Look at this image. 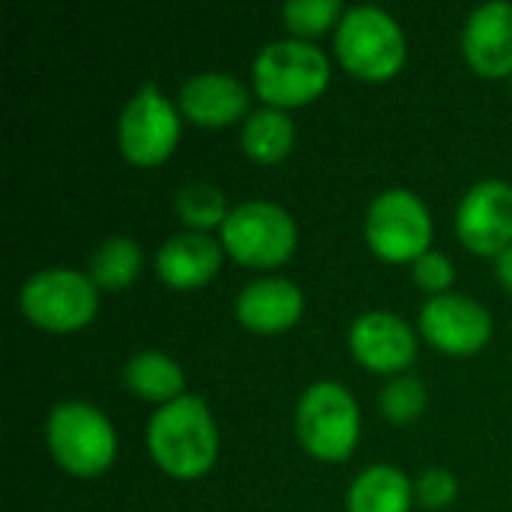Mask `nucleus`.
I'll return each instance as SVG.
<instances>
[{"instance_id": "423d86ee", "label": "nucleus", "mask_w": 512, "mask_h": 512, "mask_svg": "<svg viewBox=\"0 0 512 512\" xmlns=\"http://www.w3.org/2000/svg\"><path fill=\"white\" fill-rule=\"evenodd\" d=\"M21 315L48 333H75L99 312V288L72 267H45L24 279L18 291Z\"/></svg>"}, {"instance_id": "f257e3e1", "label": "nucleus", "mask_w": 512, "mask_h": 512, "mask_svg": "<svg viewBox=\"0 0 512 512\" xmlns=\"http://www.w3.org/2000/svg\"><path fill=\"white\" fill-rule=\"evenodd\" d=\"M147 450L174 480H198L219 459V429L201 396H180L159 405L147 423Z\"/></svg>"}, {"instance_id": "6ab92c4d", "label": "nucleus", "mask_w": 512, "mask_h": 512, "mask_svg": "<svg viewBox=\"0 0 512 512\" xmlns=\"http://www.w3.org/2000/svg\"><path fill=\"white\" fill-rule=\"evenodd\" d=\"M297 141V126L288 111L261 105L246 114L240 126V147L243 153L258 165H276L282 162Z\"/></svg>"}, {"instance_id": "5701e85b", "label": "nucleus", "mask_w": 512, "mask_h": 512, "mask_svg": "<svg viewBox=\"0 0 512 512\" xmlns=\"http://www.w3.org/2000/svg\"><path fill=\"white\" fill-rule=\"evenodd\" d=\"M342 3L339 0H288L282 3V21L297 39H312L342 18Z\"/></svg>"}, {"instance_id": "393cba45", "label": "nucleus", "mask_w": 512, "mask_h": 512, "mask_svg": "<svg viewBox=\"0 0 512 512\" xmlns=\"http://www.w3.org/2000/svg\"><path fill=\"white\" fill-rule=\"evenodd\" d=\"M459 495V483L447 468H426L414 477V498L426 510H447Z\"/></svg>"}, {"instance_id": "9d476101", "label": "nucleus", "mask_w": 512, "mask_h": 512, "mask_svg": "<svg viewBox=\"0 0 512 512\" xmlns=\"http://www.w3.org/2000/svg\"><path fill=\"white\" fill-rule=\"evenodd\" d=\"M420 333L426 342L453 357H471L483 351L495 333V321L489 309L465 294H441L429 297L420 309Z\"/></svg>"}, {"instance_id": "412c9836", "label": "nucleus", "mask_w": 512, "mask_h": 512, "mask_svg": "<svg viewBox=\"0 0 512 512\" xmlns=\"http://www.w3.org/2000/svg\"><path fill=\"white\" fill-rule=\"evenodd\" d=\"M174 207H177V216L183 219V225L189 231H207V234H210V228H222V222L231 213V207L225 201V192L216 183H207V180L183 183L177 189Z\"/></svg>"}, {"instance_id": "9b49d317", "label": "nucleus", "mask_w": 512, "mask_h": 512, "mask_svg": "<svg viewBox=\"0 0 512 512\" xmlns=\"http://www.w3.org/2000/svg\"><path fill=\"white\" fill-rule=\"evenodd\" d=\"M456 237L492 258L512 246V183L498 177L474 183L456 207Z\"/></svg>"}, {"instance_id": "0eeeda50", "label": "nucleus", "mask_w": 512, "mask_h": 512, "mask_svg": "<svg viewBox=\"0 0 512 512\" xmlns=\"http://www.w3.org/2000/svg\"><path fill=\"white\" fill-rule=\"evenodd\" d=\"M219 240L234 261L255 270H273L294 255L297 222L282 204L252 198L231 207L219 228Z\"/></svg>"}, {"instance_id": "20e7f679", "label": "nucleus", "mask_w": 512, "mask_h": 512, "mask_svg": "<svg viewBox=\"0 0 512 512\" xmlns=\"http://www.w3.org/2000/svg\"><path fill=\"white\" fill-rule=\"evenodd\" d=\"M45 447L66 474L96 480L117 459V432L96 405L66 399L45 417Z\"/></svg>"}, {"instance_id": "ddd939ff", "label": "nucleus", "mask_w": 512, "mask_h": 512, "mask_svg": "<svg viewBox=\"0 0 512 512\" xmlns=\"http://www.w3.org/2000/svg\"><path fill=\"white\" fill-rule=\"evenodd\" d=\"M462 54L483 78L512 75V3L489 0L471 9L462 27Z\"/></svg>"}, {"instance_id": "4468645a", "label": "nucleus", "mask_w": 512, "mask_h": 512, "mask_svg": "<svg viewBox=\"0 0 512 512\" xmlns=\"http://www.w3.org/2000/svg\"><path fill=\"white\" fill-rule=\"evenodd\" d=\"M177 108L186 120L204 129H222L237 123L249 108V87L222 69L195 72L180 84Z\"/></svg>"}, {"instance_id": "7ed1b4c3", "label": "nucleus", "mask_w": 512, "mask_h": 512, "mask_svg": "<svg viewBox=\"0 0 512 512\" xmlns=\"http://www.w3.org/2000/svg\"><path fill=\"white\" fill-rule=\"evenodd\" d=\"M336 57L363 81H390L408 60V36L384 6H348L336 24Z\"/></svg>"}, {"instance_id": "a878e982", "label": "nucleus", "mask_w": 512, "mask_h": 512, "mask_svg": "<svg viewBox=\"0 0 512 512\" xmlns=\"http://www.w3.org/2000/svg\"><path fill=\"white\" fill-rule=\"evenodd\" d=\"M495 276H498V282L512 294V246H507V249L495 258Z\"/></svg>"}, {"instance_id": "bb28decb", "label": "nucleus", "mask_w": 512, "mask_h": 512, "mask_svg": "<svg viewBox=\"0 0 512 512\" xmlns=\"http://www.w3.org/2000/svg\"><path fill=\"white\" fill-rule=\"evenodd\" d=\"M510 93H512V75H510Z\"/></svg>"}, {"instance_id": "b1692460", "label": "nucleus", "mask_w": 512, "mask_h": 512, "mask_svg": "<svg viewBox=\"0 0 512 512\" xmlns=\"http://www.w3.org/2000/svg\"><path fill=\"white\" fill-rule=\"evenodd\" d=\"M411 276H414L417 288H423L429 297H441V294H450V288L456 282V264L450 261L447 252L429 249L411 264Z\"/></svg>"}, {"instance_id": "4be33fe9", "label": "nucleus", "mask_w": 512, "mask_h": 512, "mask_svg": "<svg viewBox=\"0 0 512 512\" xmlns=\"http://www.w3.org/2000/svg\"><path fill=\"white\" fill-rule=\"evenodd\" d=\"M426 402H429V390L426 384L417 378V375H393L381 393H378V408L381 414L396 423V426H405V423H414L423 411H426Z\"/></svg>"}, {"instance_id": "f8f14e48", "label": "nucleus", "mask_w": 512, "mask_h": 512, "mask_svg": "<svg viewBox=\"0 0 512 512\" xmlns=\"http://www.w3.org/2000/svg\"><path fill=\"white\" fill-rule=\"evenodd\" d=\"M348 348L363 369L378 375H402L417 357V336L402 315L369 309L351 321Z\"/></svg>"}, {"instance_id": "aec40b11", "label": "nucleus", "mask_w": 512, "mask_h": 512, "mask_svg": "<svg viewBox=\"0 0 512 512\" xmlns=\"http://www.w3.org/2000/svg\"><path fill=\"white\" fill-rule=\"evenodd\" d=\"M144 264V252L138 246V240L126 237V234H114L105 237L87 258V276L93 279V285L99 291H126Z\"/></svg>"}, {"instance_id": "6e6552de", "label": "nucleus", "mask_w": 512, "mask_h": 512, "mask_svg": "<svg viewBox=\"0 0 512 512\" xmlns=\"http://www.w3.org/2000/svg\"><path fill=\"white\" fill-rule=\"evenodd\" d=\"M363 234L381 261L414 264L423 252L432 249L435 222L417 192L393 186L372 198L363 219Z\"/></svg>"}, {"instance_id": "dca6fc26", "label": "nucleus", "mask_w": 512, "mask_h": 512, "mask_svg": "<svg viewBox=\"0 0 512 512\" xmlns=\"http://www.w3.org/2000/svg\"><path fill=\"white\" fill-rule=\"evenodd\" d=\"M225 261V246L207 231H180L171 234L156 249V273L174 291H195L207 285Z\"/></svg>"}, {"instance_id": "f3484780", "label": "nucleus", "mask_w": 512, "mask_h": 512, "mask_svg": "<svg viewBox=\"0 0 512 512\" xmlns=\"http://www.w3.org/2000/svg\"><path fill=\"white\" fill-rule=\"evenodd\" d=\"M414 501V480L393 465H369L345 495L348 512H411Z\"/></svg>"}, {"instance_id": "f03ea898", "label": "nucleus", "mask_w": 512, "mask_h": 512, "mask_svg": "<svg viewBox=\"0 0 512 512\" xmlns=\"http://www.w3.org/2000/svg\"><path fill=\"white\" fill-rule=\"evenodd\" d=\"M330 84V57L312 39L282 36L252 60V87L273 108H297L318 99Z\"/></svg>"}, {"instance_id": "39448f33", "label": "nucleus", "mask_w": 512, "mask_h": 512, "mask_svg": "<svg viewBox=\"0 0 512 512\" xmlns=\"http://www.w3.org/2000/svg\"><path fill=\"white\" fill-rule=\"evenodd\" d=\"M294 426L303 450L318 462H348L360 444V408L339 381H315L303 390Z\"/></svg>"}, {"instance_id": "a211bd4d", "label": "nucleus", "mask_w": 512, "mask_h": 512, "mask_svg": "<svg viewBox=\"0 0 512 512\" xmlns=\"http://www.w3.org/2000/svg\"><path fill=\"white\" fill-rule=\"evenodd\" d=\"M123 384L138 396V399H147V402H156V405H168L180 396H186V372L183 366L165 354V351H135L126 366H123Z\"/></svg>"}, {"instance_id": "2eb2a0df", "label": "nucleus", "mask_w": 512, "mask_h": 512, "mask_svg": "<svg viewBox=\"0 0 512 512\" xmlns=\"http://www.w3.org/2000/svg\"><path fill=\"white\" fill-rule=\"evenodd\" d=\"M306 309V297L297 282L285 276H261L240 288L234 300L237 321L261 336H276L291 330Z\"/></svg>"}, {"instance_id": "1a4fd4ad", "label": "nucleus", "mask_w": 512, "mask_h": 512, "mask_svg": "<svg viewBox=\"0 0 512 512\" xmlns=\"http://www.w3.org/2000/svg\"><path fill=\"white\" fill-rule=\"evenodd\" d=\"M180 129V108L147 81L126 99L117 117V147L132 165L153 168L177 150Z\"/></svg>"}]
</instances>
